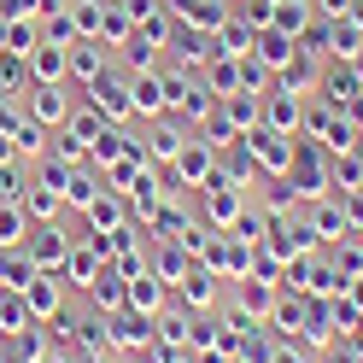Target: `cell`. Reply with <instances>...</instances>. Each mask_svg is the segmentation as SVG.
I'll use <instances>...</instances> for the list:
<instances>
[{
    "label": "cell",
    "instance_id": "obj_1",
    "mask_svg": "<svg viewBox=\"0 0 363 363\" xmlns=\"http://www.w3.org/2000/svg\"><path fill=\"white\" fill-rule=\"evenodd\" d=\"M30 111H35V118H48V123H59V118H65L59 88H30Z\"/></svg>",
    "mask_w": 363,
    "mask_h": 363
},
{
    "label": "cell",
    "instance_id": "obj_2",
    "mask_svg": "<svg viewBox=\"0 0 363 363\" xmlns=\"http://www.w3.org/2000/svg\"><path fill=\"white\" fill-rule=\"evenodd\" d=\"M18 240H24V217L6 206V211H0V246H18Z\"/></svg>",
    "mask_w": 363,
    "mask_h": 363
},
{
    "label": "cell",
    "instance_id": "obj_3",
    "mask_svg": "<svg viewBox=\"0 0 363 363\" xmlns=\"http://www.w3.org/2000/svg\"><path fill=\"white\" fill-rule=\"evenodd\" d=\"M0 323H6L0 334H18V323H30V311L18 305V299H6V305H0Z\"/></svg>",
    "mask_w": 363,
    "mask_h": 363
},
{
    "label": "cell",
    "instance_id": "obj_4",
    "mask_svg": "<svg viewBox=\"0 0 363 363\" xmlns=\"http://www.w3.org/2000/svg\"><path fill=\"white\" fill-rule=\"evenodd\" d=\"M41 281H48V276H41ZM30 305H35V311H53V305H59V287H53V281H48V287H30Z\"/></svg>",
    "mask_w": 363,
    "mask_h": 363
},
{
    "label": "cell",
    "instance_id": "obj_5",
    "mask_svg": "<svg viewBox=\"0 0 363 363\" xmlns=\"http://www.w3.org/2000/svg\"><path fill=\"white\" fill-rule=\"evenodd\" d=\"M59 252H65V246L53 240V229H48V240H35V258H59Z\"/></svg>",
    "mask_w": 363,
    "mask_h": 363
}]
</instances>
